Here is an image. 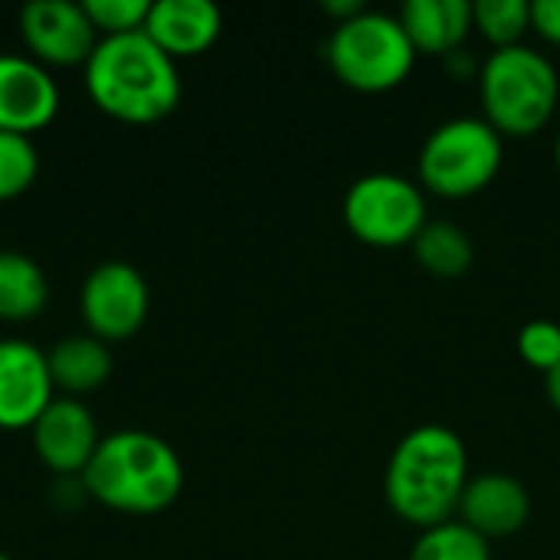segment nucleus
Returning <instances> with one entry per match:
<instances>
[{
	"label": "nucleus",
	"mask_w": 560,
	"mask_h": 560,
	"mask_svg": "<svg viewBox=\"0 0 560 560\" xmlns=\"http://www.w3.org/2000/svg\"><path fill=\"white\" fill-rule=\"evenodd\" d=\"M466 482L469 453L463 436L443 423H423L394 446L384 499L400 522L427 532L456 518Z\"/></svg>",
	"instance_id": "1"
},
{
	"label": "nucleus",
	"mask_w": 560,
	"mask_h": 560,
	"mask_svg": "<svg viewBox=\"0 0 560 560\" xmlns=\"http://www.w3.org/2000/svg\"><path fill=\"white\" fill-rule=\"evenodd\" d=\"M85 92L112 118L151 125L180 105L177 59L144 30L102 36L85 62Z\"/></svg>",
	"instance_id": "2"
},
{
	"label": "nucleus",
	"mask_w": 560,
	"mask_h": 560,
	"mask_svg": "<svg viewBox=\"0 0 560 560\" xmlns=\"http://www.w3.org/2000/svg\"><path fill=\"white\" fill-rule=\"evenodd\" d=\"M89 499L125 515H158L184 492V463L177 450L148 430H118L102 436L79 476Z\"/></svg>",
	"instance_id": "3"
},
{
	"label": "nucleus",
	"mask_w": 560,
	"mask_h": 560,
	"mask_svg": "<svg viewBox=\"0 0 560 560\" xmlns=\"http://www.w3.org/2000/svg\"><path fill=\"white\" fill-rule=\"evenodd\" d=\"M482 118L502 138H532L558 112L560 75L555 62L532 46L492 49L479 69Z\"/></svg>",
	"instance_id": "4"
},
{
	"label": "nucleus",
	"mask_w": 560,
	"mask_h": 560,
	"mask_svg": "<svg viewBox=\"0 0 560 560\" xmlns=\"http://www.w3.org/2000/svg\"><path fill=\"white\" fill-rule=\"evenodd\" d=\"M505 138L476 115L450 118L430 131L417 158V184L443 200L482 194L502 171Z\"/></svg>",
	"instance_id": "5"
},
{
	"label": "nucleus",
	"mask_w": 560,
	"mask_h": 560,
	"mask_svg": "<svg viewBox=\"0 0 560 560\" xmlns=\"http://www.w3.org/2000/svg\"><path fill=\"white\" fill-rule=\"evenodd\" d=\"M325 59L341 85L381 95L410 79L417 49L397 16L364 10L331 30L325 43Z\"/></svg>",
	"instance_id": "6"
},
{
	"label": "nucleus",
	"mask_w": 560,
	"mask_h": 560,
	"mask_svg": "<svg viewBox=\"0 0 560 560\" xmlns=\"http://www.w3.org/2000/svg\"><path fill=\"white\" fill-rule=\"evenodd\" d=\"M341 217L351 236L374 249L413 246L420 230L430 223L423 187L390 171L358 177L345 194Z\"/></svg>",
	"instance_id": "7"
},
{
	"label": "nucleus",
	"mask_w": 560,
	"mask_h": 560,
	"mask_svg": "<svg viewBox=\"0 0 560 560\" xmlns=\"http://www.w3.org/2000/svg\"><path fill=\"white\" fill-rule=\"evenodd\" d=\"M79 308L89 325V335L102 338L105 345L125 341L144 325L151 308V289L131 262L108 259L85 276Z\"/></svg>",
	"instance_id": "8"
},
{
	"label": "nucleus",
	"mask_w": 560,
	"mask_h": 560,
	"mask_svg": "<svg viewBox=\"0 0 560 560\" xmlns=\"http://www.w3.org/2000/svg\"><path fill=\"white\" fill-rule=\"evenodd\" d=\"M20 36L30 56L43 66L89 62L98 46V30L75 0H30L20 10Z\"/></svg>",
	"instance_id": "9"
},
{
	"label": "nucleus",
	"mask_w": 560,
	"mask_h": 560,
	"mask_svg": "<svg viewBox=\"0 0 560 560\" xmlns=\"http://www.w3.org/2000/svg\"><path fill=\"white\" fill-rule=\"evenodd\" d=\"M52 400L46 351L23 338H0V430H30Z\"/></svg>",
	"instance_id": "10"
},
{
	"label": "nucleus",
	"mask_w": 560,
	"mask_h": 560,
	"mask_svg": "<svg viewBox=\"0 0 560 560\" xmlns=\"http://www.w3.org/2000/svg\"><path fill=\"white\" fill-rule=\"evenodd\" d=\"M30 433L39 463L59 476H82L102 443L95 413L79 397H56Z\"/></svg>",
	"instance_id": "11"
},
{
	"label": "nucleus",
	"mask_w": 560,
	"mask_h": 560,
	"mask_svg": "<svg viewBox=\"0 0 560 560\" xmlns=\"http://www.w3.org/2000/svg\"><path fill=\"white\" fill-rule=\"evenodd\" d=\"M59 112V85L49 66L23 52H0V131L30 135Z\"/></svg>",
	"instance_id": "12"
},
{
	"label": "nucleus",
	"mask_w": 560,
	"mask_h": 560,
	"mask_svg": "<svg viewBox=\"0 0 560 560\" xmlns=\"http://www.w3.org/2000/svg\"><path fill=\"white\" fill-rule=\"evenodd\" d=\"M459 522L482 535L486 541L512 538L518 535L532 518V495L528 489L509 476V472H482L469 476L463 502H459Z\"/></svg>",
	"instance_id": "13"
},
{
	"label": "nucleus",
	"mask_w": 560,
	"mask_h": 560,
	"mask_svg": "<svg viewBox=\"0 0 560 560\" xmlns=\"http://www.w3.org/2000/svg\"><path fill=\"white\" fill-rule=\"evenodd\" d=\"M223 30V13L210 0H151L144 33L174 59L207 52Z\"/></svg>",
	"instance_id": "14"
},
{
	"label": "nucleus",
	"mask_w": 560,
	"mask_h": 560,
	"mask_svg": "<svg viewBox=\"0 0 560 560\" xmlns=\"http://www.w3.org/2000/svg\"><path fill=\"white\" fill-rule=\"evenodd\" d=\"M407 39L413 43L417 56L433 52L446 56L466 46L472 33V3L469 0H407L397 13Z\"/></svg>",
	"instance_id": "15"
},
{
	"label": "nucleus",
	"mask_w": 560,
	"mask_h": 560,
	"mask_svg": "<svg viewBox=\"0 0 560 560\" xmlns=\"http://www.w3.org/2000/svg\"><path fill=\"white\" fill-rule=\"evenodd\" d=\"M49 377L56 390H66V397L89 394L102 387L112 374V351L95 335H69L59 338L49 351Z\"/></svg>",
	"instance_id": "16"
},
{
	"label": "nucleus",
	"mask_w": 560,
	"mask_h": 560,
	"mask_svg": "<svg viewBox=\"0 0 560 560\" xmlns=\"http://www.w3.org/2000/svg\"><path fill=\"white\" fill-rule=\"evenodd\" d=\"M49 302V279L43 266L16 249H0V318L30 322Z\"/></svg>",
	"instance_id": "17"
},
{
	"label": "nucleus",
	"mask_w": 560,
	"mask_h": 560,
	"mask_svg": "<svg viewBox=\"0 0 560 560\" xmlns=\"http://www.w3.org/2000/svg\"><path fill=\"white\" fill-rule=\"evenodd\" d=\"M413 256L430 276L456 279L472 269L476 246L463 226H456L450 220H430L420 230V236L413 240Z\"/></svg>",
	"instance_id": "18"
},
{
	"label": "nucleus",
	"mask_w": 560,
	"mask_h": 560,
	"mask_svg": "<svg viewBox=\"0 0 560 560\" xmlns=\"http://www.w3.org/2000/svg\"><path fill=\"white\" fill-rule=\"evenodd\" d=\"M472 30L492 49L522 46L525 33L532 30V3L528 0H476Z\"/></svg>",
	"instance_id": "19"
},
{
	"label": "nucleus",
	"mask_w": 560,
	"mask_h": 560,
	"mask_svg": "<svg viewBox=\"0 0 560 560\" xmlns=\"http://www.w3.org/2000/svg\"><path fill=\"white\" fill-rule=\"evenodd\" d=\"M407 560H492V551L482 535L453 518L420 532Z\"/></svg>",
	"instance_id": "20"
},
{
	"label": "nucleus",
	"mask_w": 560,
	"mask_h": 560,
	"mask_svg": "<svg viewBox=\"0 0 560 560\" xmlns=\"http://www.w3.org/2000/svg\"><path fill=\"white\" fill-rule=\"evenodd\" d=\"M39 174V151L30 135L0 131V200H13L33 187Z\"/></svg>",
	"instance_id": "21"
},
{
	"label": "nucleus",
	"mask_w": 560,
	"mask_h": 560,
	"mask_svg": "<svg viewBox=\"0 0 560 560\" xmlns=\"http://www.w3.org/2000/svg\"><path fill=\"white\" fill-rule=\"evenodd\" d=\"M89 20L95 23L98 36H121L144 30L151 13V0H82Z\"/></svg>",
	"instance_id": "22"
},
{
	"label": "nucleus",
	"mask_w": 560,
	"mask_h": 560,
	"mask_svg": "<svg viewBox=\"0 0 560 560\" xmlns=\"http://www.w3.org/2000/svg\"><path fill=\"white\" fill-rule=\"evenodd\" d=\"M518 354L528 368L551 374L560 364V325L558 322H528L518 331Z\"/></svg>",
	"instance_id": "23"
},
{
	"label": "nucleus",
	"mask_w": 560,
	"mask_h": 560,
	"mask_svg": "<svg viewBox=\"0 0 560 560\" xmlns=\"http://www.w3.org/2000/svg\"><path fill=\"white\" fill-rule=\"evenodd\" d=\"M532 30L560 49V0H535L532 3Z\"/></svg>",
	"instance_id": "24"
},
{
	"label": "nucleus",
	"mask_w": 560,
	"mask_h": 560,
	"mask_svg": "<svg viewBox=\"0 0 560 560\" xmlns=\"http://www.w3.org/2000/svg\"><path fill=\"white\" fill-rule=\"evenodd\" d=\"M443 69H446L456 82H466V79H479L482 62L476 59V52H472L469 46H459V49H453V52L443 56Z\"/></svg>",
	"instance_id": "25"
},
{
	"label": "nucleus",
	"mask_w": 560,
	"mask_h": 560,
	"mask_svg": "<svg viewBox=\"0 0 560 560\" xmlns=\"http://www.w3.org/2000/svg\"><path fill=\"white\" fill-rule=\"evenodd\" d=\"M322 10L335 20V26L338 23H348V20H354L358 13H364L368 7L361 3V0H325L322 3Z\"/></svg>",
	"instance_id": "26"
},
{
	"label": "nucleus",
	"mask_w": 560,
	"mask_h": 560,
	"mask_svg": "<svg viewBox=\"0 0 560 560\" xmlns=\"http://www.w3.org/2000/svg\"><path fill=\"white\" fill-rule=\"evenodd\" d=\"M545 390H548L551 407L560 413V364L551 371V374H545Z\"/></svg>",
	"instance_id": "27"
},
{
	"label": "nucleus",
	"mask_w": 560,
	"mask_h": 560,
	"mask_svg": "<svg viewBox=\"0 0 560 560\" xmlns=\"http://www.w3.org/2000/svg\"><path fill=\"white\" fill-rule=\"evenodd\" d=\"M555 164H558V174H560V131H558V141H555Z\"/></svg>",
	"instance_id": "28"
},
{
	"label": "nucleus",
	"mask_w": 560,
	"mask_h": 560,
	"mask_svg": "<svg viewBox=\"0 0 560 560\" xmlns=\"http://www.w3.org/2000/svg\"><path fill=\"white\" fill-rule=\"evenodd\" d=\"M0 560H13V558H10V555H3V551H0Z\"/></svg>",
	"instance_id": "29"
}]
</instances>
